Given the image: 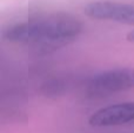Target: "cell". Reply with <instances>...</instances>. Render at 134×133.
I'll return each instance as SVG.
<instances>
[{
	"instance_id": "3957f363",
	"label": "cell",
	"mask_w": 134,
	"mask_h": 133,
	"mask_svg": "<svg viewBox=\"0 0 134 133\" xmlns=\"http://www.w3.org/2000/svg\"><path fill=\"white\" fill-rule=\"evenodd\" d=\"M83 13L95 20L114 21L119 24L134 25V5L112 0H99L88 2Z\"/></svg>"
},
{
	"instance_id": "5b68a950",
	"label": "cell",
	"mask_w": 134,
	"mask_h": 133,
	"mask_svg": "<svg viewBox=\"0 0 134 133\" xmlns=\"http://www.w3.org/2000/svg\"><path fill=\"white\" fill-rule=\"evenodd\" d=\"M126 39H127V41H130V42H134V30L131 31L130 33H127Z\"/></svg>"
},
{
	"instance_id": "6da1fadb",
	"label": "cell",
	"mask_w": 134,
	"mask_h": 133,
	"mask_svg": "<svg viewBox=\"0 0 134 133\" xmlns=\"http://www.w3.org/2000/svg\"><path fill=\"white\" fill-rule=\"evenodd\" d=\"M83 25L67 13H53L28 19L5 28V41L23 45H65L82 33Z\"/></svg>"
},
{
	"instance_id": "277c9868",
	"label": "cell",
	"mask_w": 134,
	"mask_h": 133,
	"mask_svg": "<svg viewBox=\"0 0 134 133\" xmlns=\"http://www.w3.org/2000/svg\"><path fill=\"white\" fill-rule=\"evenodd\" d=\"M134 123V101L101 107L92 113L88 124L93 127H111Z\"/></svg>"
},
{
	"instance_id": "7a4b0ae2",
	"label": "cell",
	"mask_w": 134,
	"mask_h": 133,
	"mask_svg": "<svg viewBox=\"0 0 134 133\" xmlns=\"http://www.w3.org/2000/svg\"><path fill=\"white\" fill-rule=\"evenodd\" d=\"M134 88V67H121L104 71L93 75L86 85L90 96H107Z\"/></svg>"
}]
</instances>
